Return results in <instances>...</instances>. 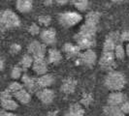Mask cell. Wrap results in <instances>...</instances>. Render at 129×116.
Returning a JSON list of instances; mask_svg holds the SVG:
<instances>
[{
	"instance_id": "cell-27",
	"label": "cell",
	"mask_w": 129,
	"mask_h": 116,
	"mask_svg": "<svg viewBox=\"0 0 129 116\" xmlns=\"http://www.w3.org/2000/svg\"><path fill=\"white\" fill-rule=\"evenodd\" d=\"M114 54H115V57L117 58V59H120V60L124 59L126 53H125V48L123 47V45L121 44L116 45V48L114 50Z\"/></svg>"
},
{
	"instance_id": "cell-7",
	"label": "cell",
	"mask_w": 129,
	"mask_h": 116,
	"mask_svg": "<svg viewBox=\"0 0 129 116\" xmlns=\"http://www.w3.org/2000/svg\"><path fill=\"white\" fill-rule=\"evenodd\" d=\"M126 101H127V98L125 96V94H123L122 92H120V91L112 92L108 97V99H107V105L120 106Z\"/></svg>"
},
{
	"instance_id": "cell-36",
	"label": "cell",
	"mask_w": 129,
	"mask_h": 116,
	"mask_svg": "<svg viewBox=\"0 0 129 116\" xmlns=\"http://www.w3.org/2000/svg\"><path fill=\"white\" fill-rule=\"evenodd\" d=\"M12 94L9 92V91L5 90V91H3L1 94H0V100H7V99H12Z\"/></svg>"
},
{
	"instance_id": "cell-18",
	"label": "cell",
	"mask_w": 129,
	"mask_h": 116,
	"mask_svg": "<svg viewBox=\"0 0 129 116\" xmlns=\"http://www.w3.org/2000/svg\"><path fill=\"white\" fill-rule=\"evenodd\" d=\"M76 80L72 79V78H67L63 81V83L61 85V91L64 92L65 94H70L72 92H74L76 88Z\"/></svg>"
},
{
	"instance_id": "cell-9",
	"label": "cell",
	"mask_w": 129,
	"mask_h": 116,
	"mask_svg": "<svg viewBox=\"0 0 129 116\" xmlns=\"http://www.w3.org/2000/svg\"><path fill=\"white\" fill-rule=\"evenodd\" d=\"M21 81H22V85L25 87V90H27L29 93H36L38 90H40L37 84V78L29 77L27 74L22 75Z\"/></svg>"
},
{
	"instance_id": "cell-20",
	"label": "cell",
	"mask_w": 129,
	"mask_h": 116,
	"mask_svg": "<svg viewBox=\"0 0 129 116\" xmlns=\"http://www.w3.org/2000/svg\"><path fill=\"white\" fill-rule=\"evenodd\" d=\"M1 106L5 111H14L18 108L19 104L13 99H7V100H1Z\"/></svg>"
},
{
	"instance_id": "cell-11",
	"label": "cell",
	"mask_w": 129,
	"mask_h": 116,
	"mask_svg": "<svg viewBox=\"0 0 129 116\" xmlns=\"http://www.w3.org/2000/svg\"><path fill=\"white\" fill-rule=\"evenodd\" d=\"M33 72L38 76H44L48 72V62L45 58H38L34 59L32 65Z\"/></svg>"
},
{
	"instance_id": "cell-13",
	"label": "cell",
	"mask_w": 129,
	"mask_h": 116,
	"mask_svg": "<svg viewBox=\"0 0 129 116\" xmlns=\"http://www.w3.org/2000/svg\"><path fill=\"white\" fill-rule=\"evenodd\" d=\"M81 48L78 46L77 45H74L71 43H66L63 45V51L65 52L66 56H68L69 58H74L76 56H80V52H81Z\"/></svg>"
},
{
	"instance_id": "cell-16",
	"label": "cell",
	"mask_w": 129,
	"mask_h": 116,
	"mask_svg": "<svg viewBox=\"0 0 129 116\" xmlns=\"http://www.w3.org/2000/svg\"><path fill=\"white\" fill-rule=\"evenodd\" d=\"M13 96L16 98V100L19 103H22V104H26V103H28L31 101V95H30V93L27 90H25L24 88L21 89L20 91H19V92H17L16 94H14Z\"/></svg>"
},
{
	"instance_id": "cell-6",
	"label": "cell",
	"mask_w": 129,
	"mask_h": 116,
	"mask_svg": "<svg viewBox=\"0 0 129 116\" xmlns=\"http://www.w3.org/2000/svg\"><path fill=\"white\" fill-rule=\"evenodd\" d=\"M40 39L42 44L47 45H53L56 42V32L53 28H45L40 32Z\"/></svg>"
},
{
	"instance_id": "cell-28",
	"label": "cell",
	"mask_w": 129,
	"mask_h": 116,
	"mask_svg": "<svg viewBox=\"0 0 129 116\" xmlns=\"http://www.w3.org/2000/svg\"><path fill=\"white\" fill-rule=\"evenodd\" d=\"M21 89H23V85L21 83H19V82H18V81H14V82H12V83L9 85V87H8L7 90L9 91L12 95H14L17 92L20 91Z\"/></svg>"
},
{
	"instance_id": "cell-30",
	"label": "cell",
	"mask_w": 129,
	"mask_h": 116,
	"mask_svg": "<svg viewBox=\"0 0 129 116\" xmlns=\"http://www.w3.org/2000/svg\"><path fill=\"white\" fill-rule=\"evenodd\" d=\"M39 24L44 27H49V25L52 22V19L50 16H40L38 18Z\"/></svg>"
},
{
	"instance_id": "cell-21",
	"label": "cell",
	"mask_w": 129,
	"mask_h": 116,
	"mask_svg": "<svg viewBox=\"0 0 129 116\" xmlns=\"http://www.w3.org/2000/svg\"><path fill=\"white\" fill-rule=\"evenodd\" d=\"M104 113L107 116H125L121 112L119 106H111V105H106L104 107Z\"/></svg>"
},
{
	"instance_id": "cell-32",
	"label": "cell",
	"mask_w": 129,
	"mask_h": 116,
	"mask_svg": "<svg viewBox=\"0 0 129 116\" xmlns=\"http://www.w3.org/2000/svg\"><path fill=\"white\" fill-rule=\"evenodd\" d=\"M108 38H110L111 40H113L115 43H116V45H119L121 42H120V33L116 32H111L109 35H108Z\"/></svg>"
},
{
	"instance_id": "cell-19",
	"label": "cell",
	"mask_w": 129,
	"mask_h": 116,
	"mask_svg": "<svg viewBox=\"0 0 129 116\" xmlns=\"http://www.w3.org/2000/svg\"><path fill=\"white\" fill-rule=\"evenodd\" d=\"M96 31H97V27L95 25H92V24L84 22V24L81 26L79 33L84 34V35H88V36H95Z\"/></svg>"
},
{
	"instance_id": "cell-37",
	"label": "cell",
	"mask_w": 129,
	"mask_h": 116,
	"mask_svg": "<svg viewBox=\"0 0 129 116\" xmlns=\"http://www.w3.org/2000/svg\"><path fill=\"white\" fill-rule=\"evenodd\" d=\"M120 42H129V31L120 33Z\"/></svg>"
},
{
	"instance_id": "cell-38",
	"label": "cell",
	"mask_w": 129,
	"mask_h": 116,
	"mask_svg": "<svg viewBox=\"0 0 129 116\" xmlns=\"http://www.w3.org/2000/svg\"><path fill=\"white\" fill-rule=\"evenodd\" d=\"M0 116H17L16 114H14L12 112H8V111H0Z\"/></svg>"
},
{
	"instance_id": "cell-24",
	"label": "cell",
	"mask_w": 129,
	"mask_h": 116,
	"mask_svg": "<svg viewBox=\"0 0 129 116\" xmlns=\"http://www.w3.org/2000/svg\"><path fill=\"white\" fill-rule=\"evenodd\" d=\"M72 3L80 12H85L89 6V2L87 0H77V1H72Z\"/></svg>"
},
{
	"instance_id": "cell-22",
	"label": "cell",
	"mask_w": 129,
	"mask_h": 116,
	"mask_svg": "<svg viewBox=\"0 0 129 116\" xmlns=\"http://www.w3.org/2000/svg\"><path fill=\"white\" fill-rule=\"evenodd\" d=\"M99 19H100V14L97 12H89L85 16V22L92 24V25L97 26Z\"/></svg>"
},
{
	"instance_id": "cell-33",
	"label": "cell",
	"mask_w": 129,
	"mask_h": 116,
	"mask_svg": "<svg viewBox=\"0 0 129 116\" xmlns=\"http://www.w3.org/2000/svg\"><path fill=\"white\" fill-rule=\"evenodd\" d=\"M92 103V97L90 94H84L82 99V104L84 105H89Z\"/></svg>"
},
{
	"instance_id": "cell-5",
	"label": "cell",
	"mask_w": 129,
	"mask_h": 116,
	"mask_svg": "<svg viewBox=\"0 0 129 116\" xmlns=\"http://www.w3.org/2000/svg\"><path fill=\"white\" fill-rule=\"evenodd\" d=\"M28 54H30L34 59H38V58H45L47 48L44 44H42L39 41H32L28 47Z\"/></svg>"
},
{
	"instance_id": "cell-43",
	"label": "cell",
	"mask_w": 129,
	"mask_h": 116,
	"mask_svg": "<svg viewBox=\"0 0 129 116\" xmlns=\"http://www.w3.org/2000/svg\"><path fill=\"white\" fill-rule=\"evenodd\" d=\"M3 68H4V62H3V60L0 59V71H2Z\"/></svg>"
},
{
	"instance_id": "cell-26",
	"label": "cell",
	"mask_w": 129,
	"mask_h": 116,
	"mask_svg": "<svg viewBox=\"0 0 129 116\" xmlns=\"http://www.w3.org/2000/svg\"><path fill=\"white\" fill-rule=\"evenodd\" d=\"M116 46V43L113 40H111L110 38L107 37L103 44V50L104 52H114Z\"/></svg>"
},
{
	"instance_id": "cell-25",
	"label": "cell",
	"mask_w": 129,
	"mask_h": 116,
	"mask_svg": "<svg viewBox=\"0 0 129 116\" xmlns=\"http://www.w3.org/2000/svg\"><path fill=\"white\" fill-rule=\"evenodd\" d=\"M68 111L71 112L72 114H74L75 116H84V108H83L82 104H79V103H74V104H72Z\"/></svg>"
},
{
	"instance_id": "cell-31",
	"label": "cell",
	"mask_w": 129,
	"mask_h": 116,
	"mask_svg": "<svg viewBox=\"0 0 129 116\" xmlns=\"http://www.w3.org/2000/svg\"><path fill=\"white\" fill-rule=\"evenodd\" d=\"M28 32L30 33L32 36H36V35H39L40 32H41V29H40V26L36 23H32L31 25L29 26L28 28Z\"/></svg>"
},
{
	"instance_id": "cell-3",
	"label": "cell",
	"mask_w": 129,
	"mask_h": 116,
	"mask_svg": "<svg viewBox=\"0 0 129 116\" xmlns=\"http://www.w3.org/2000/svg\"><path fill=\"white\" fill-rule=\"evenodd\" d=\"M83 19L82 15L78 12H65L58 15V22L63 27L69 28L78 24Z\"/></svg>"
},
{
	"instance_id": "cell-39",
	"label": "cell",
	"mask_w": 129,
	"mask_h": 116,
	"mask_svg": "<svg viewBox=\"0 0 129 116\" xmlns=\"http://www.w3.org/2000/svg\"><path fill=\"white\" fill-rule=\"evenodd\" d=\"M56 3H58V5H65V4L68 3V1H66V0H64V1H62V0H58V1H56Z\"/></svg>"
},
{
	"instance_id": "cell-17",
	"label": "cell",
	"mask_w": 129,
	"mask_h": 116,
	"mask_svg": "<svg viewBox=\"0 0 129 116\" xmlns=\"http://www.w3.org/2000/svg\"><path fill=\"white\" fill-rule=\"evenodd\" d=\"M61 59H62V55H61V52L59 51L58 49H55V48L49 49V51H48V60H47L48 63L57 64L61 61Z\"/></svg>"
},
{
	"instance_id": "cell-23",
	"label": "cell",
	"mask_w": 129,
	"mask_h": 116,
	"mask_svg": "<svg viewBox=\"0 0 129 116\" xmlns=\"http://www.w3.org/2000/svg\"><path fill=\"white\" fill-rule=\"evenodd\" d=\"M33 62H34V58L30 55V54H24L21 60H20V65H21V68L22 70H26V69H29V68H32Z\"/></svg>"
},
{
	"instance_id": "cell-35",
	"label": "cell",
	"mask_w": 129,
	"mask_h": 116,
	"mask_svg": "<svg viewBox=\"0 0 129 116\" xmlns=\"http://www.w3.org/2000/svg\"><path fill=\"white\" fill-rule=\"evenodd\" d=\"M119 108L121 110L123 114H129V102H124V103L119 106Z\"/></svg>"
},
{
	"instance_id": "cell-34",
	"label": "cell",
	"mask_w": 129,
	"mask_h": 116,
	"mask_svg": "<svg viewBox=\"0 0 129 116\" xmlns=\"http://www.w3.org/2000/svg\"><path fill=\"white\" fill-rule=\"evenodd\" d=\"M20 50H21V46L19 44H13L10 46V52L12 54H18Z\"/></svg>"
},
{
	"instance_id": "cell-2",
	"label": "cell",
	"mask_w": 129,
	"mask_h": 116,
	"mask_svg": "<svg viewBox=\"0 0 129 116\" xmlns=\"http://www.w3.org/2000/svg\"><path fill=\"white\" fill-rule=\"evenodd\" d=\"M20 25V20L17 14L11 10H0V31L17 28Z\"/></svg>"
},
{
	"instance_id": "cell-14",
	"label": "cell",
	"mask_w": 129,
	"mask_h": 116,
	"mask_svg": "<svg viewBox=\"0 0 129 116\" xmlns=\"http://www.w3.org/2000/svg\"><path fill=\"white\" fill-rule=\"evenodd\" d=\"M17 10L22 14L29 13L33 8V3L30 0H18L16 2Z\"/></svg>"
},
{
	"instance_id": "cell-4",
	"label": "cell",
	"mask_w": 129,
	"mask_h": 116,
	"mask_svg": "<svg viewBox=\"0 0 129 116\" xmlns=\"http://www.w3.org/2000/svg\"><path fill=\"white\" fill-rule=\"evenodd\" d=\"M74 40L76 41L77 45L81 49H90L92 46L95 45V36L84 35L78 32L74 36Z\"/></svg>"
},
{
	"instance_id": "cell-15",
	"label": "cell",
	"mask_w": 129,
	"mask_h": 116,
	"mask_svg": "<svg viewBox=\"0 0 129 116\" xmlns=\"http://www.w3.org/2000/svg\"><path fill=\"white\" fill-rule=\"evenodd\" d=\"M54 81V78L52 75H48L46 74L44 76H41L37 78V84H38L40 89H44V88H48L50 87Z\"/></svg>"
},
{
	"instance_id": "cell-41",
	"label": "cell",
	"mask_w": 129,
	"mask_h": 116,
	"mask_svg": "<svg viewBox=\"0 0 129 116\" xmlns=\"http://www.w3.org/2000/svg\"><path fill=\"white\" fill-rule=\"evenodd\" d=\"M46 116H57V113L55 111H50Z\"/></svg>"
},
{
	"instance_id": "cell-12",
	"label": "cell",
	"mask_w": 129,
	"mask_h": 116,
	"mask_svg": "<svg viewBox=\"0 0 129 116\" xmlns=\"http://www.w3.org/2000/svg\"><path fill=\"white\" fill-rule=\"evenodd\" d=\"M115 59L116 57L114 52H103L99 59V65L105 69L113 68V66L115 65Z\"/></svg>"
},
{
	"instance_id": "cell-29",
	"label": "cell",
	"mask_w": 129,
	"mask_h": 116,
	"mask_svg": "<svg viewBox=\"0 0 129 116\" xmlns=\"http://www.w3.org/2000/svg\"><path fill=\"white\" fill-rule=\"evenodd\" d=\"M22 72H23V70H22L21 67L16 66V67H14L12 72H11V77H12V78H14V79H19V78H20V77H22V75H23Z\"/></svg>"
},
{
	"instance_id": "cell-8",
	"label": "cell",
	"mask_w": 129,
	"mask_h": 116,
	"mask_svg": "<svg viewBox=\"0 0 129 116\" xmlns=\"http://www.w3.org/2000/svg\"><path fill=\"white\" fill-rule=\"evenodd\" d=\"M96 60V53L93 51L92 49H86L85 51L81 53L80 56H79L80 63H82L84 66H87V67H92L93 65L95 64Z\"/></svg>"
},
{
	"instance_id": "cell-42",
	"label": "cell",
	"mask_w": 129,
	"mask_h": 116,
	"mask_svg": "<svg viewBox=\"0 0 129 116\" xmlns=\"http://www.w3.org/2000/svg\"><path fill=\"white\" fill-rule=\"evenodd\" d=\"M125 53H126V55L129 57V43L127 44L126 47H125Z\"/></svg>"
},
{
	"instance_id": "cell-40",
	"label": "cell",
	"mask_w": 129,
	"mask_h": 116,
	"mask_svg": "<svg viewBox=\"0 0 129 116\" xmlns=\"http://www.w3.org/2000/svg\"><path fill=\"white\" fill-rule=\"evenodd\" d=\"M52 3H53V1H52V0H49V1H44V4H45L46 6H51V5H52Z\"/></svg>"
},
{
	"instance_id": "cell-10",
	"label": "cell",
	"mask_w": 129,
	"mask_h": 116,
	"mask_svg": "<svg viewBox=\"0 0 129 116\" xmlns=\"http://www.w3.org/2000/svg\"><path fill=\"white\" fill-rule=\"evenodd\" d=\"M36 96L44 104H50L54 100V92L49 88H44L37 91Z\"/></svg>"
},
{
	"instance_id": "cell-1",
	"label": "cell",
	"mask_w": 129,
	"mask_h": 116,
	"mask_svg": "<svg viewBox=\"0 0 129 116\" xmlns=\"http://www.w3.org/2000/svg\"><path fill=\"white\" fill-rule=\"evenodd\" d=\"M126 79L122 73L116 71L110 72L105 78V85L109 90L118 92L125 86Z\"/></svg>"
}]
</instances>
